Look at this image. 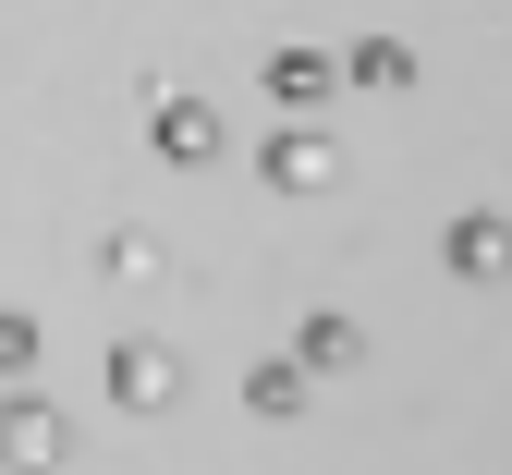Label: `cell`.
Wrapping results in <instances>:
<instances>
[{"label":"cell","instance_id":"6","mask_svg":"<svg viewBox=\"0 0 512 475\" xmlns=\"http://www.w3.org/2000/svg\"><path fill=\"white\" fill-rule=\"evenodd\" d=\"M439 256H452V281H488L500 268V208H464L452 232H439Z\"/></svg>","mask_w":512,"mask_h":475},{"label":"cell","instance_id":"1","mask_svg":"<svg viewBox=\"0 0 512 475\" xmlns=\"http://www.w3.org/2000/svg\"><path fill=\"white\" fill-rule=\"evenodd\" d=\"M13 402H0V463H61L74 451V415H49V402H25V378H0Z\"/></svg>","mask_w":512,"mask_h":475},{"label":"cell","instance_id":"7","mask_svg":"<svg viewBox=\"0 0 512 475\" xmlns=\"http://www.w3.org/2000/svg\"><path fill=\"white\" fill-rule=\"evenodd\" d=\"M330 74H342V86H366V98H391V86H415V49H403V37H366L354 61H330Z\"/></svg>","mask_w":512,"mask_h":475},{"label":"cell","instance_id":"4","mask_svg":"<svg viewBox=\"0 0 512 475\" xmlns=\"http://www.w3.org/2000/svg\"><path fill=\"white\" fill-rule=\"evenodd\" d=\"M256 171H269L281 195H317V183H342V147H330V134H281V147L256 159Z\"/></svg>","mask_w":512,"mask_h":475},{"label":"cell","instance_id":"3","mask_svg":"<svg viewBox=\"0 0 512 475\" xmlns=\"http://www.w3.org/2000/svg\"><path fill=\"white\" fill-rule=\"evenodd\" d=\"M147 134H159V159H183V171H208V159H220V110H208V98H159Z\"/></svg>","mask_w":512,"mask_h":475},{"label":"cell","instance_id":"10","mask_svg":"<svg viewBox=\"0 0 512 475\" xmlns=\"http://www.w3.org/2000/svg\"><path fill=\"white\" fill-rule=\"evenodd\" d=\"M0 378H37V317L0 305Z\"/></svg>","mask_w":512,"mask_h":475},{"label":"cell","instance_id":"5","mask_svg":"<svg viewBox=\"0 0 512 475\" xmlns=\"http://www.w3.org/2000/svg\"><path fill=\"white\" fill-rule=\"evenodd\" d=\"M256 86H269L281 110H317V98H330L342 74H330V49H269V74H256Z\"/></svg>","mask_w":512,"mask_h":475},{"label":"cell","instance_id":"2","mask_svg":"<svg viewBox=\"0 0 512 475\" xmlns=\"http://www.w3.org/2000/svg\"><path fill=\"white\" fill-rule=\"evenodd\" d=\"M110 402H122V415H171V402H183V366L159 342H122L110 354Z\"/></svg>","mask_w":512,"mask_h":475},{"label":"cell","instance_id":"11","mask_svg":"<svg viewBox=\"0 0 512 475\" xmlns=\"http://www.w3.org/2000/svg\"><path fill=\"white\" fill-rule=\"evenodd\" d=\"M98 268H110V281H159V244H147V232H110Z\"/></svg>","mask_w":512,"mask_h":475},{"label":"cell","instance_id":"8","mask_svg":"<svg viewBox=\"0 0 512 475\" xmlns=\"http://www.w3.org/2000/svg\"><path fill=\"white\" fill-rule=\"evenodd\" d=\"M293 354H305V366H354V354H366V329H354V317H305V342H293Z\"/></svg>","mask_w":512,"mask_h":475},{"label":"cell","instance_id":"9","mask_svg":"<svg viewBox=\"0 0 512 475\" xmlns=\"http://www.w3.org/2000/svg\"><path fill=\"white\" fill-rule=\"evenodd\" d=\"M244 402H256L269 427H281V415H305V378H293V354H281V366H256V378H244Z\"/></svg>","mask_w":512,"mask_h":475}]
</instances>
